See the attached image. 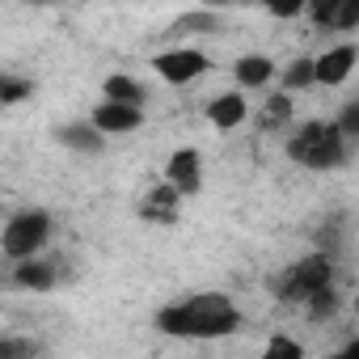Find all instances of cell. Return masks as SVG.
Instances as JSON below:
<instances>
[{
    "mask_svg": "<svg viewBox=\"0 0 359 359\" xmlns=\"http://www.w3.org/2000/svg\"><path fill=\"white\" fill-rule=\"evenodd\" d=\"M338 127H342L346 135H355V140H359V102H351V106H342V110H338Z\"/></svg>",
    "mask_w": 359,
    "mask_h": 359,
    "instance_id": "23",
    "label": "cell"
},
{
    "mask_svg": "<svg viewBox=\"0 0 359 359\" xmlns=\"http://www.w3.org/2000/svg\"><path fill=\"white\" fill-rule=\"evenodd\" d=\"M165 182L177 187L182 195H199V187H203V156L195 148L169 152V161H165Z\"/></svg>",
    "mask_w": 359,
    "mask_h": 359,
    "instance_id": "6",
    "label": "cell"
},
{
    "mask_svg": "<svg viewBox=\"0 0 359 359\" xmlns=\"http://www.w3.org/2000/svg\"><path fill=\"white\" fill-rule=\"evenodd\" d=\"M208 123L216 131H233L237 123H245V97L241 93H220L208 102Z\"/></svg>",
    "mask_w": 359,
    "mask_h": 359,
    "instance_id": "13",
    "label": "cell"
},
{
    "mask_svg": "<svg viewBox=\"0 0 359 359\" xmlns=\"http://www.w3.org/2000/svg\"><path fill=\"white\" fill-rule=\"evenodd\" d=\"M152 68H156V76L169 81V85H191L195 76H203V72L212 68V60H208L203 51H195V47H173V51H161V55L152 60Z\"/></svg>",
    "mask_w": 359,
    "mask_h": 359,
    "instance_id": "5",
    "label": "cell"
},
{
    "mask_svg": "<svg viewBox=\"0 0 359 359\" xmlns=\"http://www.w3.org/2000/svg\"><path fill=\"white\" fill-rule=\"evenodd\" d=\"M313 30H334V18H338V0H309L304 5Z\"/></svg>",
    "mask_w": 359,
    "mask_h": 359,
    "instance_id": "17",
    "label": "cell"
},
{
    "mask_svg": "<svg viewBox=\"0 0 359 359\" xmlns=\"http://www.w3.org/2000/svg\"><path fill=\"white\" fill-rule=\"evenodd\" d=\"M287 123H292V93L279 89V93H271V97L262 102V110H258V127H262V131H283Z\"/></svg>",
    "mask_w": 359,
    "mask_h": 359,
    "instance_id": "14",
    "label": "cell"
},
{
    "mask_svg": "<svg viewBox=\"0 0 359 359\" xmlns=\"http://www.w3.org/2000/svg\"><path fill=\"white\" fill-rule=\"evenodd\" d=\"M313 85H317V60H309V55L292 60V68L283 72V89L296 93V89H313Z\"/></svg>",
    "mask_w": 359,
    "mask_h": 359,
    "instance_id": "16",
    "label": "cell"
},
{
    "mask_svg": "<svg viewBox=\"0 0 359 359\" xmlns=\"http://www.w3.org/2000/svg\"><path fill=\"white\" fill-rule=\"evenodd\" d=\"M330 283H334V262L325 254H309L275 279V296L283 304H304L317 287H330Z\"/></svg>",
    "mask_w": 359,
    "mask_h": 359,
    "instance_id": "3",
    "label": "cell"
},
{
    "mask_svg": "<svg viewBox=\"0 0 359 359\" xmlns=\"http://www.w3.org/2000/svg\"><path fill=\"white\" fill-rule=\"evenodd\" d=\"M208 5H237V0H208Z\"/></svg>",
    "mask_w": 359,
    "mask_h": 359,
    "instance_id": "25",
    "label": "cell"
},
{
    "mask_svg": "<svg viewBox=\"0 0 359 359\" xmlns=\"http://www.w3.org/2000/svg\"><path fill=\"white\" fill-rule=\"evenodd\" d=\"M55 279H60V271L47 258H39V254L34 258H18V266H13V283L26 287V292H51Z\"/></svg>",
    "mask_w": 359,
    "mask_h": 359,
    "instance_id": "10",
    "label": "cell"
},
{
    "mask_svg": "<svg viewBox=\"0 0 359 359\" xmlns=\"http://www.w3.org/2000/svg\"><path fill=\"white\" fill-rule=\"evenodd\" d=\"M355 60H359V51L351 47V43H338V47H330L325 55H317V85H325V89H338L351 72H355Z\"/></svg>",
    "mask_w": 359,
    "mask_h": 359,
    "instance_id": "8",
    "label": "cell"
},
{
    "mask_svg": "<svg viewBox=\"0 0 359 359\" xmlns=\"http://www.w3.org/2000/svg\"><path fill=\"white\" fill-rule=\"evenodd\" d=\"M60 144H68L72 152H81V156H97L102 148H106V131L89 118V123H68V127H60Z\"/></svg>",
    "mask_w": 359,
    "mask_h": 359,
    "instance_id": "11",
    "label": "cell"
},
{
    "mask_svg": "<svg viewBox=\"0 0 359 359\" xmlns=\"http://www.w3.org/2000/svg\"><path fill=\"white\" fill-rule=\"evenodd\" d=\"M287 156L304 169H338L346 161V131L338 123H325V118H309L292 140H287Z\"/></svg>",
    "mask_w": 359,
    "mask_h": 359,
    "instance_id": "2",
    "label": "cell"
},
{
    "mask_svg": "<svg viewBox=\"0 0 359 359\" xmlns=\"http://www.w3.org/2000/svg\"><path fill=\"white\" fill-rule=\"evenodd\" d=\"M106 135H127V131H135L140 123H144V110L135 106V102H114V97H102V106L89 114Z\"/></svg>",
    "mask_w": 359,
    "mask_h": 359,
    "instance_id": "7",
    "label": "cell"
},
{
    "mask_svg": "<svg viewBox=\"0 0 359 359\" xmlns=\"http://www.w3.org/2000/svg\"><path fill=\"white\" fill-rule=\"evenodd\" d=\"M177 199H182V191L177 187H152L144 199H140V216L152 220V224H173L177 220Z\"/></svg>",
    "mask_w": 359,
    "mask_h": 359,
    "instance_id": "9",
    "label": "cell"
},
{
    "mask_svg": "<svg viewBox=\"0 0 359 359\" xmlns=\"http://www.w3.org/2000/svg\"><path fill=\"white\" fill-rule=\"evenodd\" d=\"M304 5H309V0H266V9H271L275 18H283V22L300 18V13H304Z\"/></svg>",
    "mask_w": 359,
    "mask_h": 359,
    "instance_id": "21",
    "label": "cell"
},
{
    "mask_svg": "<svg viewBox=\"0 0 359 359\" xmlns=\"http://www.w3.org/2000/svg\"><path fill=\"white\" fill-rule=\"evenodd\" d=\"M266 355H271V359H275V355L300 359V355H304V346H300V342H292V338H271V342H266Z\"/></svg>",
    "mask_w": 359,
    "mask_h": 359,
    "instance_id": "22",
    "label": "cell"
},
{
    "mask_svg": "<svg viewBox=\"0 0 359 359\" xmlns=\"http://www.w3.org/2000/svg\"><path fill=\"white\" fill-rule=\"evenodd\" d=\"M237 325H241V313L220 292H203L187 304H173V309L156 313V330L177 334V338H224Z\"/></svg>",
    "mask_w": 359,
    "mask_h": 359,
    "instance_id": "1",
    "label": "cell"
},
{
    "mask_svg": "<svg viewBox=\"0 0 359 359\" xmlns=\"http://www.w3.org/2000/svg\"><path fill=\"white\" fill-rule=\"evenodd\" d=\"M102 97L144 106V89H140V81H131V76H123V72H114V76H106V81H102Z\"/></svg>",
    "mask_w": 359,
    "mask_h": 359,
    "instance_id": "15",
    "label": "cell"
},
{
    "mask_svg": "<svg viewBox=\"0 0 359 359\" xmlns=\"http://www.w3.org/2000/svg\"><path fill=\"white\" fill-rule=\"evenodd\" d=\"M233 76H237L241 89H266L275 81V60L271 55H241L237 68H233Z\"/></svg>",
    "mask_w": 359,
    "mask_h": 359,
    "instance_id": "12",
    "label": "cell"
},
{
    "mask_svg": "<svg viewBox=\"0 0 359 359\" xmlns=\"http://www.w3.org/2000/svg\"><path fill=\"white\" fill-rule=\"evenodd\" d=\"M30 81L26 76H5V81H0V102H5V106H18L22 97H30Z\"/></svg>",
    "mask_w": 359,
    "mask_h": 359,
    "instance_id": "19",
    "label": "cell"
},
{
    "mask_svg": "<svg viewBox=\"0 0 359 359\" xmlns=\"http://www.w3.org/2000/svg\"><path fill=\"white\" fill-rule=\"evenodd\" d=\"M300 309H304L309 317H330V313L338 309V292H334V287H317V292H313Z\"/></svg>",
    "mask_w": 359,
    "mask_h": 359,
    "instance_id": "18",
    "label": "cell"
},
{
    "mask_svg": "<svg viewBox=\"0 0 359 359\" xmlns=\"http://www.w3.org/2000/svg\"><path fill=\"white\" fill-rule=\"evenodd\" d=\"M334 30H342V34L359 30V0H338V18H334Z\"/></svg>",
    "mask_w": 359,
    "mask_h": 359,
    "instance_id": "20",
    "label": "cell"
},
{
    "mask_svg": "<svg viewBox=\"0 0 359 359\" xmlns=\"http://www.w3.org/2000/svg\"><path fill=\"white\" fill-rule=\"evenodd\" d=\"M47 241H51V216L43 208H26V212L9 216L5 237H0V245H5L9 258H34Z\"/></svg>",
    "mask_w": 359,
    "mask_h": 359,
    "instance_id": "4",
    "label": "cell"
},
{
    "mask_svg": "<svg viewBox=\"0 0 359 359\" xmlns=\"http://www.w3.org/2000/svg\"><path fill=\"white\" fill-rule=\"evenodd\" d=\"M26 5H55V0H26Z\"/></svg>",
    "mask_w": 359,
    "mask_h": 359,
    "instance_id": "24",
    "label": "cell"
},
{
    "mask_svg": "<svg viewBox=\"0 0 359 359\" xmlns=\"http://www.w3.org/2000/svg\"><path fill=\"white\" fill-rule=\"evenodd\" d=\"M351 351H359V338H355V342H351Z\"/></svg>",
    "mask_w": 359,
    "mask_h": 359,
    "instance_id": "26",
    "label": "cell"
}]
</instances>
